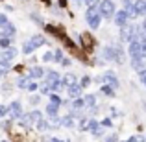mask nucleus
<instances>
[{
  "label": "nucleus",
  "instance_id": "obj_44",
  "mask_svg": "<svg viewBox=\"0 0 146 142\" xmlns=\"http://www.w3.org/2000/svg\"><path fill=\"white\" fill-rule=\"evenodd\" d=\"M32 17H33V20H35V22H43V20H41V17H39V15H32Z\"/></svg>",
  "mask_w": 146,
  "mask_h": 142
},
{
  "label": "nucleus",
  "instance_id": "obj_27",
  "mask_svg": "<svg viewBox=\"0 0 146 142\" xmlns=\"http://www.w3.org/2000/svg\"><path fill=\"white\" fill-rule=\"evenodd\" d=\"M6 116H9V107L4 105V103H0V120H4Z\"/></svg>",
  "mask_w": 146,
  "mask_h": 142
},
{
  "label": "nucleus",
  "instance_id": "obj_42",
  "mask_svg": "<svg viewBox=\"0 0 146 142\" xmlns=\"http://www.w3.org/2000/svg\"><path fill=\"white\" fill-rule=\"evenodd\" d=\"M50 142H68V140H61V139H56V137H52Z\"/></svg>",
  "mask_w": 146,
  "mask_h": 142
},
{
  "label": "nucleus",
  "instance_id": "obj_12",
  "mask_svg": "<svg viewBox=\"0 0 146 142\" xmlns=\"http://www.w3.org/2000/svg\"><path fill=\"white\" fill-rule=\"evenodd\" d=\"M82 90H83V87L80 85V83H76V85H72V87H67V92H68V96H70L72 100L80 98V94H82Z\"/></svg>",
  "mask_w": 146,
  "mask_h": 142
},
{
  "label": "nucleus",
  "instance_id": "obj_15",
  "mask_svg": "<svg viewBox=\"0 0 146 142\" xmlns=\"http://www.w3.org/2000/svg\"><path fill=\"white\" fill-rule=\"evenodd\" d=\"M30 81H32V78H30V76H21V78H17L15 85H17V89H26V90H28Z\"/></svg>",
  "mask_w": 146,
  "mask_h": 142
},
{
  "label": "nucleus",
  "instance_id": "obj_32",
  "mask_svg": "<svg viewBox=\"0 0 146 142\" xmlns=\"http://www.w3.org/2000/svg\"><path fill=\"white\" fill-rule=\"evenodd\" d=\"M65 87H67V85H65V81H63V79H61V81H57L56 85H52V90H54V92H57V90L65 89Z\"/></svg>",
  "mask_w": 146,
  "mask_h": 142
},
{
  "label": "nucleus",
  "instance_id": "obj_36",
  "mask_svg": "<svg viewBox=\"0 0 146 142\" xmlns=\"http://www.w3.org/2000/svg\"><path fill=\"white\" fill-rule=\"evenodd\" d=\"M37 87H39V85L35 83V79H32V81H30V85H28V90H30V92H35Z\"/></svg>",
  "mask_w": 146,
  "mask_h": 142
},
{
  "label": "nucleus",
  "instance_id": "obj_2",
  "mask_svg": "<svg viewBox=\"0 0 146 142\" xmlns=\"http://www.w3.org/2000/svg\"><path fill=\"white\" fill-rule=\"evenodd\" d=\"M98 11H100V15L102 17H106V18H111V17H115V2L113 0H102L100 2V6H98Z\"/></svg>",
  "mask_w": 146,
  "mask_h": 142
},
{
  "label": "nucleus",
  "instance_id": "obj_46",
  "mask_svg": "<svg viewBox=\"0 0 146 142\" xmlns=\"http://www.w3.org/2000/svg\"><path fill=\"white\" fill-rule=\"evenodd\" d=\"M141 26H143V30H144V33H146V17H144V20H143V24H141Z\"/></svg>",
  "mask_w": 146,
  "mask_h": 142
},
{
  "label": "nucleus",
  "instance_id": "obj_38",
  "mask_svg": "<svg viewBox=\"0 0 146 142\" xmlns=\"http://www.w3.org/2000/svg\"><path fill=\"white\" fill-rule=\"evenodd\" d=\"M133 2H135V0H122V4H124V7H126V9H129V7L133 6Z\"/></svg>",
  "mask_w": 146,
  "mask_h": 142
},
{
  "label": "nucleus",
  "instance_id": "obj_5",
  "mask_svg": "<svg viewBox=\"0 0 146 142\" xmlns=\"http://www.w3.org/2000/svg\"><path fill=\"white\" fill-rule=\"evenodd\" d=\"M22 116H24V113H22V103L19 102V100L11 102L9 103V118L11 120H21Z\"/></svg>",
  "mask_w": 146,
  "mask_h": 142
},
{
  "label": "nucleus",
  "instance_id": "obj_47",
  "mask_svg": "<svg viewBox=\"0 0 146 142\" xmlns=\"http://www.w3.org/2000/svg\"><path fill=\"white\" fill-rule=\"evenodd\" d=\"M65 4H67V0H59V6L61 7H65Z\"/></svg>",
  "mask_w": 146,
  "mask_h": 142
},
{
  "label": "nucleus",
  "instance_id": "obj_1",
  "mask_svg": "<svg viewBox=\"0 0 146 142\" xmlns=\"http://www.w3.org/2000/svg\"><path fill=\"white\" fill-rule=\"evenodd\" d=\"M85 20H87V24H89L91 30H98L100 22H102V15H100V11L96 7H89L87 13H85Z\"/></svg>",
  "mask_w": 146,
  "mask_h": 142
},
{
  "label": "nucleus",
  "instance_id": "obj_3",
  "mask_svg": "<svg viewBox=\"0 0 146 142\" xmlns=\"http://www.w3.org/2000/svg\"><path fill=\"white\" fill-rule=\"evenodd\" d=\"M102 83H104V85H109V87H113L115 90H117V89H120V81H118L117 74H115L113 70H107V72H104V76H102Z\"/></svg>",
  "mask_w": 146,
  "mask_h": 142
},
{
  "label": "nucleus",
  "instance_id": "obj_19",
  "mask_svg": "<svg viewBox=\"0 0 146 142\" xmlns=\"http://www.w3.org/2000/svg\"><path fill=\"white\" fill-rule=\"evenodd\" d=\"M9 70H11V61L0 59V76H6Z\"/></svg>",
  "mask_w": 146,
  "mask_h": 142
},
{
  "label": "nucleus",
  "instance_id": "obj_30",
  "mask_svg": "<svg viewBox=\"0 0 146 142\" xmlns=\"http://www.w3.org/2000/svg\"><path fill=\"white\" fill-rule=\"evenodd\" d=\"M102 94H106V96H115V89H113V87H109V85H104V87H102Z\"/></svg>",
  "mask_w": 146,
  "mask_h": 142
},
{
  "label": "nucleus",
  "instance_id": "obj_11",
  "mask_svg": "<svg viewBox=\"0 0 146 142\" xmlns=\"http://www.w3.org/2000/svg\"><path fill=\"white\" fill-rule=\"evenodd\" d=\"M17 55H19V50L15 48V46L2 50V59H6V61H13V59H15Z\"/></svg>",
  "mask_w": 146,
  "mask_h": 142
},
{
  "label": "nucleus",
  "instance_id": "obj_24",
  "mask_svg": "<svg viewBox=\"0 0 146 142\" xmlns=\"http://www.w3.org/2000/svg\"><path fill=\"white\" fill-rule=\"evenodd\" d=\"M22 52H24L26 55H30V53H33V52H35V46H33V44L30 43V41H26V43H24V46H22Z\"/></svg>",
  "mask_w": 146,
  "mask_h": 142
},
{
  "label": "nucleus",
  "instance_id": "obj_34",
  "mask_svg": "<svg viewBox=\"0 0 146 142\" xmlns=\"http://www.w3.org/2000/svg\"><path fill=\"white\" fill-rule=\"evenodd\" d=\"M80 85H82L83 89H85V87H89V85H91V76H83L82 81H80Z\"/></svg>",
  "mask_w": 146,
  "mask_h": 142
},
{
  "label": "nucleus",
  "instance_id": "obj_28",
  "mask_svg": "<svg viewBox=\"0 0 146 142\" xmlns=\"http://www.w3.org/2000/svg\"><path fill=\"white\" fill-rule=\"evenodd\" d=\"M83 105H85V100H83V98H76L74 102H72V109H76V111L82 109Z\"/></svg>",
  "mask_w": 146,
  "mask_h": 142
},
{
  "label": "nucleus",
  "instance_id": "obj_14",
  "mask_svg": "<svg viewBox=\"0 0 146 142\" xmlns=\"http://www.w3.org/2000/svg\"><path fill=\"white\" fill-rule=\"evenodd\" d=\"M30 78L32 79H41V78H44V68H41V67H32L30 68Z\"/></svg>",
  "mask_w": 146,
  "mask_h": 142
},
{
  "label": "nucleus",
  "instance_id": "obj_23",
  "mask_svg": "<svg viewBox=\"0 0 146 142\" xmlns=\"http://www.w3.org/2000/svg\"><path fill=\"white\" fill-rule=\"evenodd\" d=\"M0 48H2V50L11 48V37H2V35H0Z\"/></svg>",
  "mask_w": 146,
  "mask_h": 142
},
{
  "label": "nucleus",
  "instance_id": "obj_21",
  "mask_svg": "<svg viewBox=\"0 0 146 142\" xmlns=\"http://www.w3.org/2000/svg\"><path fill=\"white\" fill-rule=\"evenodd\" d=\"M48 127H50V122L46 120V118H41V120L37 122V129H39L41 133H43V131H46Z\"/></svg>",
  "mask_w": 146,
  "mask_h": 142
},
{
  "label": "nucleus",
  "instance_id": "obj_20",
  "mask_svg": "<svg viewBox=\"0 0 146 142\" xmlns=\"http://www.w3.org/2000/svg\"><path fill=\"white\" fill-rule=\"evenodd\" d=\"M89 122H91V116H83L82 120H80V131H89Z\"/></svg>",
  "mask_w": 146,
  "mask_h": 142
},
{
  "label": "nucleus",
  "instance_id": "obj_41",
  "mask_svg": "<svg viewBox=\"0 0 146 142\" xmlns=\"http://www.w3.org/2000/svg\"><path fill=\"white\" fill-rule=\"evenodd\" d=\"M30 103H32V105H37V103H39V98H37V96H33V98L30 100Z\"/></svg>",
  "mask_w": 146,
  "mask_h": 142
},
{
  "label": "nucleus",
  "instance_id": "obj_26",
  "mask_svg": "<svg viewBox=\"0 0 146 142\" xmlns=\"http://www.w3.org/2000/svg\"><path fill=\"white\" fill-rule=\"evenodd\" d=\"M83 100H85V105H89V107L96 105V96H94V94H87Z\"/></svg>",
  "mask_w": 146,
  "mask_h": 142
},
{
  "label": "nucleus",
  "instance_id": "obj_43",
  "mask_svg": "<svg viewBox=\"0 0 146 142\" xmlns=\"http://www.w3.org/2000/svg\"><path fill=\"white\" fill-rule=\"evenodd\" d=\"M126 142H137V137H135V135H131V137H129V139L126 140Z\"/></svg>",
  "mask_w": 146,
  "mask_h": 142
},
{
  "label": "nucleus",
  "instance_id": "obj_49",
  "mask_svg": "<svg viewBox=\"0 0 146 142\" xmlns=\"http://www.w3.org/2000/svg\"><path fill=\"white\" fill-rule=\"evenodd\" d=\"M0 59H2V52H0Z\"/></svg>",
  "mask_w": 146,
  "mask_h": 142
},
{
  "label": "nucleus",
  "instance_id": "obj_16",
  "mask_svg": "<svg viewBox=\"0 0 146 142\" xmlns=\"http://www.w3.org/2000/svg\"><path fill=\"white\" fill-rule=\"evenodd\" d=\"M63 81H65L67 87H72V85L78 83V78H76V74H72V72H67V74L63 76Z\"/></svg>",
  "mask_w": 146,
  "mask_h": 142
},
{
  "label": "nucleus",
  "instance_id": "obj_13",
  "mask_svg": "<svg viewBox=\"0 0 146 142\" xmlns=\"http://www.w3.org/2000/svg\"><path fill=\"white\" fill-rule=\"evenodd\" d=\"M17 35V28H15V24H6L2 28V37H11V39H13V37Z\"/></svg>",
  "mask_w": 146,
  "mask_h": 142
},
{
  "label": "nucleus",
  "instance_id": "obj_37",
  "mask_svg": "<svg viewBox=\"0 0 146 142\" xmlns=\"http://www.w3.org/2000/svg\"><path fill=\"white\" fill-rule=\"evenodd\" d=\"M100 2H102V0H85V4L89 7H96V6H100Z\"/></svg>",
  "mask_w": 146,
  "mask_h": 142
},
{
  "label": "nucleus",
  "instance_id": "obj_6",
  "mask_svg": "<svg viewBox=\"0 0 146 142\" xmlns=\"http://www.w3.org/2000/svg\"><path fill=\"white\" fill-rule=\"evenodd\" d=\"M129 17H131V15H129L128 9H120V11H117V13H115L113 20H115V24H117L118 28H124V26H128Z\"/></svg>",
  "mask_w": 146,
  "mask_h": 142
},
{
  "label": "nucleus",
  "instance_id": "obj_10",
  "mask_svg": "<svg viewBox=\"0 0 146 142\" xmlns=\"http://www.w3.org/2000/svg\"><path fill=\"white\" fill-rule=\"evenodd\" d=\"M102 55H104L106 61H115L117 59V46H115V44H107V46L104 48Z\"/></svg>",
  "mask_w": 146,
  "mask_h": 142
},
{
  "label": "nucleus",
  "instance_id": "obj_45",
  "mask_svg": "<svg viewBox=\"0 0 146 142\" xmlns=\"http://www.w3.org/2000/svg\"><path fill=\"white\" fill-rule=\"evenodd\" d=\"M137 142H146V137H137Z\"/></svg>",
  "mask_w": 146,
  "mask_h": 142
},
{
  "label": "nucleus",
  "instance_id": "obj_22",
  "mask_svg": "<svg viewBox=\"0 0 146 142\" xmlns=\"http://www.w3.org/2000/svg\"><path fill=\"white\" fill-rule=\"evenodd\" d=\"M48 122H50V127H59L61 125V116L56 114V116H48Z\"/></svg>",
  "mask_w": 146,
  "mask_h": 142
},
{
  "label": "nucleus",
  "instance_id": "obj_9",
  "mask_svg": "<svg viewBox=\"0 0 146 142\" xmlns=\"http://www.w3.org/2000/svg\"><path fill=\"white\" fill-rule=\"evenodd\" d=\"M61 76H59V72L57 70H46V74H44V83H48L50 87L52 85H56L57 81H61Z\"/></svg>",
  "mask_w": 146,
  "mask_h": 142
},
{
  "label": "nucleus",
  "instance_id": "obj_35",
  "mask_svg": "<svg viewBox=\"0 0 146 142\" xmlns=\"http://www.w3.org/2000/svg\"><path fill=\"white\" fill-rule=\"evenodd\" d=\"M43 61H44V63L54 61V53H52V52H44V53H43Z\"/></svg>",
  "mask_w": 146,
  "mask_h": 142
},
{
  "label": "nucleus",
  "instance_id": "obj_7",
  "mask_svg": "<svg viewBox=\"0 0 146 142\" xmlns=\"http://www.w3.org/2000/svg\"><path fill=\"white\" fill-rule=\"evenodd\" d=\"M129 15L131 17H139V15H146V0H135L133 6L129 7Z\"/></svg>",
  "mask_w": 146,
  "mask_h": 142
},
{
  "label": "nucleus",
  "instance_id": "obj_8",
  "mask_svg": "<svg viewBox=\"0 0 146 142\" xmlns=\"http://www.w3.org/2000/svg\"><path fill=\"white\" fill-rule=\"evenodd\" d=\"M133 39H135V24L120 28V41L122 43H131Z\"/></svg>",
  "mask_w": 146,
  "mask_h": 142
},
{
  "label": "nucleus",
  "instance_id": "obj_31",
  "mask_svg": "<svg viewBox=\"0 0 146 142\" xmlns=\"http://www.w3.org/2000/svg\"><path fill=\"white\" fill-rule=\"evenodd\" d=\"M50 103H54V105H61L63 102H61V98L57 94H50Z\"/></svg>",
  "mask_w": 146,
  "mask_h": 142
},
{
  "label": "nucleus",
  "instance_id": "obj_39",
  "mask_svg": "<svg viewBox=\"0 0 146 142\" xmlns=\"http://www.w3.org/2000/svg\"><path fill=\"white\" fill-rule=\"evenodd\" d=\"M102 125H104V127H111V118H104Z\"/></svg>",
  "mask_w": 146,
  "mask_h": 142
},
{
  "label": "nucleus",
  "instance_id": "obj_17",
  "mask_svg": "<svg viewBox=\"0 0 146 142\" xmlns=\"http://www.w3.org/2000/svg\"><path fill=\"white\" fill-rule=\"evenodd\" d=\"M74 114H65V116H61V125H63V127H72V125H74Z\"/></svg>",
  "mask_w": 146,
  "mask_h": 142
},
{
  "label": "nucleus",
  "instance_id": "obj_29",
  "mask_svg": "<svg viewBox=\"0 0 146 142\" xmlns=\"http://www.w3.org/2000/svg\"><path fill=\"white\" fill-rule=\"evenodd\" d=\"M63 59H65V57H63V52H61V50H56V52H54V61H56V63H63Z\"/></svg>",
  "mask_w": 146,
  "mask_h": 142
},
{
  "label": "nucleus",
  "instance_id": "obj_33",
  "mask_svg": "<svg viewBox=\"0 0 146 142\" xmlns=\"http://www.w3.org/2000/svg\"><path fill=\"white\" fill-rule=\"evenodd\" d=\"M6 24H9V20H7V15H6V13H0V30H2Z\"/></svg>",
  "mask_w": 146,
  "mask_h": 142
},
{
  "label": "nucleus",
  "instance_id": "obj_50",
  "mask_svg": "<svg viewBox=\"0 0 146 142\" xmlns=\"http://www.w3.org/2000/svg\"><path fill=\"white\" fill-rule=\"evenodd\" d=\"M0 142H7V140H0Z\"/></svg>",
  "mask_w": 146,
  "mask_h": 142
},
{
  "label": "nucleus",
  "instance_id": "obj_25",
  "mask_svg": "<svg viewBox=\"0 0 146 142\" xmlns=\"http://www.w3.org/2000/svg\"><path fill=\"white\" fill-rule=\"evenodd\" d=\"M57 109H59V105L48 103V105H46V114H48V116H56V114H57Z\"/></svg>",
  "mask_w": 146,
  "mask_h": 142
},
{
  "label": "nucleus",
  "instance_id": "obj_40",
  "mask_svg": "<svg viewBox=\"0 0 146 142\" xmlns=\"http://www.w3.org/2000/svg\"><path fill=\"white\" fill-rule=\"evenodd\" d=\"M106 142H117V135H109L106 139Z\"/></svg>",
  "mask_w": 146,
  "mask_h": 142
},
{
  "label": "nucleus",
  "instance_id": "obj_48",
  "mask_svg": "<svg viewBox=\"0 0 146 142\" xmlns=\"http://www.w3.org/2000/svg\"><path fill=\"white\" fill-rule=\"evenodd\" d=\"M141 81H143V83H144V87H146V78H144V79H141Z\"/></svg>",
  "mask_w": 146,
  "mask_h": 142
},
{
  "label": "nucleus",
  "instance_id": "obj_4",
  "mask_svg": "<svg viewBox=\"0 0 146 142\" xmlns=\"http://www.w3.org/2000/svg\"><path fill=\"white\" fill-rule=\"evenodd\" d=\"M43 118V113L41 111H32V113H28V114H24V116L21 118V122L24 125H28V127H32V125H37V122Z\"/></svg>",
  "mask_w": 146,
  "mask_h": 142
},
{
  "label": "nucleus",
  "instance_id": "obj_18",
  "mask_svg": "<svg viewBox=\"0 0 146 142\" xmlns=\"http://www.w3.org/2000/svg\"><path fill=\"white\" fill-rule=\"evenodd\" d=\"M30 43H32V44H33L35 48H39V46H43V44L46 43V39H44L43 35H39V33H37V35H32V39H30Z\"/></svg>",
  "mask_w": 146,
  "mask_h": 142
}]
</instances>
